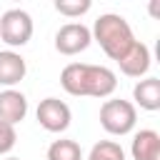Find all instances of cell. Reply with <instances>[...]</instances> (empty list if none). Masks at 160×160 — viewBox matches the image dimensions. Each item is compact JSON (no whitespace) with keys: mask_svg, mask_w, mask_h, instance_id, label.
Segmentation results:
<instances>
[{"mask_svg":"<svg viewBox=\"0 0 160 160\" xmlns=\"http://www.w3.org/2000/svg\"><path fill=\"white\" fill-rule=\"evenodd\" d=\"M60 85L75 98H110L118 88V78L105 65L70 62L60 72Z\"/></svg>","mask_w":160,"mask_h":160,"instance_id":"obj_1","label":"cell"},{"mask_svg":"<svg viewBox=\"0 0 160 160\" xmlns=\"http://www.w3.org/2000/svg\"><path fill=\"white\" fill-rule=\"evenodd\" d=\"M90 35H92V40L102 48V52H105L110 60H115V62L122 60V58L132 50V45L138 42L135 35H132L130 22H128L122 15H118V12H105V15H100V18L95 20Z\"/></svg>","mask_w":160,"mask_h":160,"instance_id":"obj_2","label":"cell"},{"mask_svg":"<svg viewBox=\"0 0 160 160\" xmlns=\"http://www.w3.org/2000/svg\"><path fill=\"white\" fill-rule=\"evenodd\" d=\"M138 122V110L130 100L110 98L100 105V125L110 135H128Z\"/></svg>","mask_w":160,"mask_h":160,"instance_id":"obj_3","label":"cell"},{"mask_svg":"<svg viewBox=\"0 0 160 160\" xmlns=\"http://www.w3.org/2000/svg\"><path fill=\"white\" fill-rule=\"evenodd\" d=\"M32 38V18L20 8H10L0 15V40L10 48H22Z\"/></svg>","mask_w":160,"mask_h":160,"instance_id":"obj_4","label":"cell"},{"mask_svg":"<svg viewBox=\"0 0 160 160\" xmlns=\"http://www.w3.org/2000/svg\"><path fill=\"white\" fill-rule=\"evenodd\" d=\"M38 122L48 130V132H65L70 128V120H72V112H70V105L58 100V98H45L40 100L38 110Z\"/></svg>","mask_w":160,"mask_h":160,"instance_id":"obj_5","label":"cell"},{"mask_svg":"<svg viewBox=\"0 0 160 160\" xmlns=\"http://www.w3.org/2000/svg\"><path fill=\"white\" fill-rule=\"evenodd\" d=\"M90 42H92L90 28L82 22H65L55 32V50L60 55H78V52L88 50Z\"/></svg>","mask_w":160,"mask_h":160,"instance_id":"obj_6","label":"cell"},{"mask_svg":"<svg viewBox=\"0 0 160 160\" xmlns=\"http://www.w3.org/2000/svg\"><path fill=\"white\" fill-rule=\"evenodd\" d=\"M25 115H28V98L15 88L2 90L0 92V120L8 125H18L20 120H25Z\"/></svg>","mask_w":160,"mask_h":160,"instance_id":"obj_7","label":"cell"},{"mask_svg":"<svg viewBox=\"0 0 160 160\" xmlns=\"http://www.w3.org/2000/svg\"><path fill=\"white\" fill-rule=\"evenodd\" d=\"M28 72V62L20 52L15 50H0V85L8 90L18 85Z\"/></svg>","mask_w":160,"mask_h":160,"instance_id":"obj_8","label":"cell"},{"mask_svg":"<svg viewBox=\"0 0 160 160\" xmlns=\"http://www.w3.org/2000/svg\"><path fill=\"white\" fill-rule=\"evenodd\" d=\"M150 62H152L150 50H148V45H145V42H140V40L132 45V50H130L122 60H118L120 72H122V75H128V78H142V75H148Z\"/></svg>","mask_w":160,"mask_h":160,"instance_id":"obj_9","label":"cell"},{"mask_svg":"<svg viewBox=\"0 0 160 160\" xmlns=\"http://www.w3.org/2000/svg\"><path fill=\"white\" fill-rule=\"evenodd\" d=\"M130 152L135 160H160V135L150 128L138 130L132 138Z\"/></svg>","mask_w":160,"mask_h":160,"instance_id":"obj_10","label":"cell"},{"mask_svg":"<svg viewBox=\"0 0 160 160\" xmlns=\"http://www.w3.org/2000/svg\"><path fill=\"white\" fill-rule=\"evenodd\" d=\"M132 105H140L148 112L160 110V80L158 78H145L140 82H135L132 88Z\"/></svg>","mask_w":160,"mask_h":160,"instance_id":"obj_11","label":"cell"},{"mask_svg":"<svg viewBox=\"0 0 160 160\" xmlns=\"http://www.w3.org/2000/svg\"><path fill=\"white\" fill-rule=\"evenodd\" d=\"M48 160H82V150H80V145L75 140L60 138V140H52L50 142Z\"/></svg>","mask_w":160,"mask_h":160,"instance_id":"obj_12","label":"cell"},{"mask_svg":"<svg viewBox=\"0 0 160 160\" xmlns=\"http://www.w3.org/2000/svg\"><path fill=\"white\" fill-rule=\"evenodd\" d=\"M85 160H125V150L115 140H100L92 145Z\"/></svg>","mask_w":160,"mask_h":160,"instance_id":"obj_13","label":"cell"},{"mask_svg":"<svg viewBox=\"0 0 160 160\" xmlns=\"http://www.w3.org/2000/svg\"><path fill=\"white\" fill-rule=\"evenodd\" d=\"M92 8L90 0H55V10L65 18H80Z\"/></svg>","mask_w":160,"mask_h":160,"instance_id":"obj_14","label":"cell"},{"mask_svg":"<svg viewBox=\"0 0 160 160\" xmlns=\"http://www.w3.org/2000/svg\"><path fill=\"white\" fill-rule=\"evenodd\" d=\"M18 142V132H15V125H8L0 120V155H8Z\"/></svg>","mask_w":160,"mask_h":160,"instance_id":"obj_15","label":"cell"},{"mask_svg":"<svg viewBox=\"0 0 160 160\" xmlns=\"http://www.w3.org/2000/svg\"><path fill=\"white\" fill-rule=\"evenodd\" d=\"M5 160H20V158H5Z\"/></svg>","mask_w":160,"mask_h":160,"instance_id":"obj_16","label":"cell"}]
</instances>
